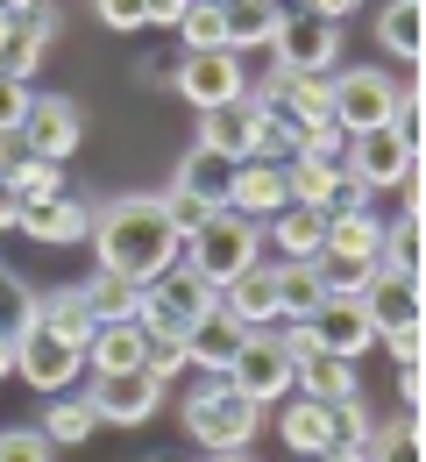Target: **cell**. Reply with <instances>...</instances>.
Wrapping results in <instances>:
<instances>
[{
	"label": "cell",
	"mask_w": 426,
	"mask_h": 462,
	"mask_svg": "<svg viewBox=\"0 0 426 462\" xmlns=\"http://www.w3.org/2000/svg\"><path fill=\"white\" fill-rule=\"evenodd\" d=\"M228 178H235V164H228V157L192 150V157L178 164V178H171V185H178L185 199H199V207H228Z\"/></svg>",
	"instance_id": "4dcf8cb0"
},
{
	"label": "cell",
	"mask_w": 426,
	"mask_h": 462,
	"mask_svg": "<svg viewBox=\"0 0 426 462\" xmlns=\"http://www.w3.org/2000/svg\"><path fill=\"white\" fill-rule=\"evenodd\" d=\"M0 7H7V14H22V7H29V0H0Z\"/></svg>",
	"instance_id": "f5cc1de1"
},
{
	"label": "cell",
	"mask_w": 426,
	"mask_h": 462,
	"mask_svg": "<svg viewBox=\"0 0 426 462\" xmlns=\"http://www.w3.org/2000/svg\"><path fill=\"white\" fill-rule=\"evenodd\" d=\"M178 93L185 107H228L249 93V71H242V51H185L178 58Z\"/></svg>",
	"instance_id": "30bf717a"
},
{
	"label": "cell",
	"mask_w": 426,
	"mask_h": 462,
	"mask_svg": "<svg viewBox=\"0 0 426 462\" xmlns=\"http://www.w3.org/2000/svg\"><path fill=\"white\" fill-rule=\"evenodd\" d=\"M369 199H376V192H369L363 178H349V171H341V185H334V199H327V214H349V207H369Z\"/></svg>",
	"instance_id": "ee69618b"
},
{
	"label": "cell",
	"mask_w": 426,
	"mask_h": 462,
	"mask_svg": "<svg viewBox=\"0 0 426 462\" xmlns=\"http://www.w3.org/2000/svg\"><path fill=\"white\" fill-rule=\"evenodd\" d=\"M0 228H22V192L0 178Z\"/></svg>",
	"instance_id": "f6af8a7d"
},
{
	"label": "cell",
	"mask_w": 426,
	"mask_h": 462,
	"mask_svg": "<svg viewBox=\"0 0 426 462\" xmlns=\"http://www.w3.org/2000/svg\"><path fill=\"white\" fill-rule=\"evenodd\" d=\"M150 462H185V456H150Z\"/></svg>",
	"instance_id": "db71d44e"
},
{
	"label": "cell",
	"mask_w": 426,
	"mask_h": 462,
	"mask_svg": "<svg viewBox=\"0 0 426 462\" xmlns=\"http://www.w3.org/2000/svg\"><path fill=\"white\" fill-rule=\"evenodd\" d=\"M320 249H341V256H384V214H376V207L327 214V242H320Z\"/></svg>",
	"instance_id": "f1b7e54d"
},
{
	"label": "cell",
	"mask_w": 426,
	"mask_h": 462,
	"mask_svg": "<svg viewBox=\"0 0 426 462\" xmlns=\"http://www.w3.org/2000/svg\"><path fill=\"white\" fill-rule=\"evenodd\" d=\"M206 462H256L249 448H221V456H206Z\"/></svg>",
	"instance_id": "681fc988"
},
{
	"label": "cell",
	"mask_w": 426,
	"mask_h": 462,
	"mask_svg": "<svg viewBox=\"0 0 426 462\" xmlns=\"http://www.w3.org/2000/svg\"><path fill=\"white\" fill-rule=\"evenodd\" d=\"M313 342L327 348V356H363V348H376V328H369L363 313V291H327L320 299V313H313Z\"/></svg>",
	"instance_id": "9a60e30c"
},
{
	"label": "cell",
	"mask_w": 426,
	"mask_h": 462,
	"mask_svg": "<svg viewBox=\"0 0 426 462\" xmlns=\"http://www.w3.org/2000/svg\"><path fill=\"white\" fill-rule=\"evenodd\" d=\"M178 36H185V51H228L221 43V0H185Z\"/></svg>",
	"instance_id": "74e56055"
},
{
	"label": "cell",
	"mask_w": 426,
	"mask_h": 462,
	"mask_svg": "<svg viewBox=\"0 0 426 462\" xmlns=\"http://www.w3.org/2000/svg\"><path fill=\"white\" fill-rule=\"evenodd\" d=\"M86 370H93V377L142 370V328H135V320H100L93 342H86Z\"/></svg>",
	"instance_id": "484cf974"
},
{
	"label": "cell",
	"mask_w": 426,
	"mask_h": 462,
	"mask_svg": "<svg viewBox=\"0 0 426 462\" xmlns=\"http://www.w3.org/2000/svg\"><path fill=\"white\" fill-rule=\"evenodd\" d=\"M86 242L100 249V271L135 278V285H150L164 263H178V249H185V235L171 228V214H164L157 192H122V199H107V207L93 214V235H86Z\"/></svg>",
	"instance_id": "6da1fadb"
},
{
	"label": "cell",
	"mask_w": 426,
	"mask_h": 462,
	"mask_svg": "<svg viewBox=\"0 0 426 462\" xmlns=\"http://www.w3.org/2000/svg\"><path fill=\"white\" fill-rule=\"evenodd\" d=\"M142 370H150L157 384H171L185 370V335H142Z\"/></svg>",
	"instance_id": "ab89813d"
},
{
	"label": "cell",
	"mask_w": 426,
	"mask_h": 462,
	"mask_svg": "<svg viewBox=\"0 0 426 462\" xmlns=\"http://www.w3.org/2000/svg\"><path fill=\"white\" fill-rule=\"evenodd\" d=\"M285 22V0H221V43L228 51H270Z\"/></svg>",
	"instance_id": "44dd1931"
},
{
	"label": "cell",
	"mask_w": 426,
	"mask_h": 462,
	"mask_svg": "<svg viewBox=\"0 0 426 462\" xmlns=\"http://www.w3.org/2000/svg\"><path fill=\"white\" fill-rule=\"evenodd\" d=\"M405 107V86L384 71V64H356V71H334L327 86V115L341 135H363V128H384V121Z\"/></svg>",
	"instance_id": "5b68a950"
},
{
	"label": "cell",
	"mask_w": 426,
	"mask_h": 462,
	"mask_svg": "<svg viewBox=\"0 0 426 462\" xmlns=\"http://www.w3.org/2000/svg\"><path fill=\"white\" fill-rule=\"evenodd\" d=\"M7 370H14V342H0V377H7Z\"/></svg>",
	"instance_id": "f907efd6"
},
{
	"label": "cell",
	"mask_w": 426,
	"mask_h": 462,
	"mask_svg": "<svg viewBox=\"0 0 426 462\" xmlns=\"http://www.w3.org/2000/svg\"><path fill=\"white\" fill-rule=\"evenodd\" d=\"M285 199H292V192H285V157H242V164H235V178H228V207H235V214L270 221Z\"/></svg>",
	"instance_id": "e0dca14e"
},
{
	"label": "cell",
	"mask_w": 426,
	"mask_h": 462,
	"mask_svg": "<svg viewBox=\"0 0 426 462\" xmlns=\"http://www.w3.org/2000/svg\"><path fill=\"white\" fill-rule=\"evenodd\" d=\"M199 150H213V157H228V164L263 157V100L242 93V100H228V107H206V115H199Z\"/></svg>",
	"instance_id": "7c38bea8"
},
{
	"label": "cell",
	"mask_w": 426,
	"mask_h": 462,
	"mask_svg": "<svg viewBox=\"0 0 426 462\" xmlns=\"http://www.w3.org/2000/svg\"><path fill=\"white\" fill-rule=\"evenodd\" d=\"M50 43H58V7H50V0H29V7L14 14L7 43H0V71L36 79V71H43V58H50Z\"/></svg>",
	"instance_id": "2e32d148"
},
{
	"label": "cell",
	"mask_w": 426,
	"mask_h": 462,
	"mask_svg": "<svg viewBox=\"0 0 426 462\" xmlns=\"http://www.w3.org/2000/svg\"><path fill=\"white\" fill-rule=\"evenodd\" d=\"M22 157H29V150H22V135H0V178L14 171V164H22Z\"/></svg>",
	"instance_id": "7dc6e473"
},
{
	"label": "cell",
	"mask_w": 426,
	"mask_h": 462,
	"mask_svg": "<svg viewBox=\"0 0 426 462\" xmlns=\"http://www.w3.org/2000/svg\"><path fill=\"white\" fill-rule=\"evenodd\" d=\"M36 328H50L58 342H78V348H86L100 320H93L86 291H78V285H64V291H43V299H36Z\"/></svg>",
	"instance_id": "4316f807"
},
{
	"label": "cell",
	"mask_w": 426,
	"mask_h": 462,
	"mask_svg": "<svg viewBox=\"0 0 426 462\" xmlns=\"http://www.w3.org/2000/svg\"><path fill=\"white\" fill-rule=\"evenodd\" d=\"M14 370L50 399V392H71V384L86 377V348H78V342H58L50 328H29V335L14 342Z\"/></svg>",
	"instance_id": "8fae6325"
},
{
	"label": "cell",
	"mask_w": 426,
	"mask_h": 462,
	"mask_svg": "<svg viewBox=\"0 0 426 462\" xmlns=\"http://www.w3.org/2000/svg\"><path fill=\"white\" fill-rule=\"evenodd\" d=\"M213 306H221V291L178 256V263H164V271L142 285V299H135V328H142V335H185V328H199Z\"/></svg>",
	"instance_id": "3957f363"
},
{
	"label": "cell",
	"mask_w": 426,
	"mask_h": 462,
	"mask_svg": "<svg viewBox=\"0 0 426 462\" xmlns=\"http://www.w3.org/2000/svg\"><path fill=\"white\" fill-rule=\"evenodd\" d=\"M221 313H235L242 328H277V263H249L242 278L221 285Z\"/></svg>",
	"instance_id": "d6986e66"
},
{
	"label": "cell",
	"mask_w": 426,
	"mask_h": 462,
	"mask_svg": "<svg viewBox=\"0 0 426 462\" xmlns=\"http://www.w3.org/2000/svg\"><path fill=\"white\" fill-rule=\"evenodd\" d=\"M36 434H43L50 448H78V441H93V434H100V405H93V392H50Z\"/></svg>",
	"instance_id": "7402d4cb"
},
{
	"label": "cell",
	"mask_w": 426,
	"mask_h": 462,
	"mask_svg": "<svg viewBox=\"0 0 426 462\" xmlns=\"http://www.w3.org/2000/svg\"><path fill=\"white\" fill-rule=\"evenodd\" d=\"M334 58H341V22L285 7L277 36H270V64H285V71H341Z\"/></svg>",
	"instance_id": "9c48e42d"
},
{
	"label": "cell",
	"mask_w": 426,
	"mask_h": 462,
	"mask_svg": "<svg viewBox=\"0 0 426 462\" xmlns=\"http://www.w3.org/2000/svg\"><path fill=\"white\" fill-rule=\"evenodd\" d=\"M263 235H270L277 263H313L320 242H327V214H320V207H299V199H285V207L263 221Z\"/></svg>",
	"instance_id": "ffe728a7"
},
{
	"label": "cell",
	"mask_w": 426,
	"mask_h": 462,
	"mask_svg": "<svg viewBox=\"0 0 426 462\" xmlns=\"http://www.w3.org/2000/svg\"><path fill=\"white\" fill-rule=\"evenodd\" d=\"M7 29H14V14H7V7H0V43H7Z\"/></svg>",
	"instance_id": "816d5d0a"
},
{
	"label": "cell",
	"mask_w": 426,
	"mask_h": 462,
	"mask_svg": "<svg viewBox=\"0 0 426 462\" xmlns=\"http://www.w3.org/2000/svg\"><path fill=\"white\" fill-rule=\"evenodd\" d=\"M22 235H29V242H50V249H64V242H86V235H93V207H86L78 192L29 199V207H22Z\"/></svg>",
	"instance_id": "ac0fdd59"
},
{
	"label": "cell",
	"mask_w": 426,
	"mask_h": 462,
	"mask_svg": "<svg viewBox=\"0 0 426 462\" xmlns=\"http://www.w3.org/2000/svg\"><path fill=\"white\" fill-rule=\"evenodd\" d=\"M29 328H36V291H29L22 271L0 263V342H22Z\"/></svg>",
	"instance_id": "836d02e7"
},
{
	"label": "cell",
	"mask_w": 426,
	"mask_h": 462,
	"mask_svg": "<svg viewBox=\"0 0 426 462\" xmlns=\"http://www.w3.org/2000/svg\"><path fill=\"white\" fill-rule=\"evenodd\" d=\"M0 462H58V456H50V441L36 427H7L0 434Z\"/></svg>",
	"instance_id": "b9f144b4"
},
{
	"label": "cell",
	"mask_w": 426,
	"mask_h": 462,
	"mask_svg": "<svg viewBox=\"0 0 426 462\" xmlns=\"http://www.w3.org/2000/svg\"><path fill=\"white\" fill-rule=\"evenodd\" d=\"M185 263L206 278V285L221 291L228 278H242L249 263L263 256V221H249V214H235V207H213L199 228L185 235V249H178Z\"/></svg>",
	"instance_id": "7a4b0ae2"
},
{
	"label": "cell",
	"mask_w": 426,
	"mask_h": 462,
	"mask_svg": "<svg viewBox=\"0 0 426 462\" xmlns=\"http://www.w3.org/2000/svg\"><path fill=\"white\" fill-rule=\"evenodd\" d=\"M313 271H320V285L327 291H363L376 278V256H341V249H320L313 256Z\"/></svg>",
	"instance_id": "d590c367"
},
{
	"label": "cell",
	"mask_w": 426,
	"mask_h": 462,
	"mask_svg": "<svg viewBox=\"0 0 426 462\" xmlns=\"http://www.w3.org/2000/svg\"><path fill=\"white\" fill-rule=\"evenodd\" d=\"M242 335H249L242 320L213 306V313H206L199 328H185V363H199L206 377H221V370H228V356H235V342H242Z\"/></svg>",
	"instance_id": "d4e9b609"
},
{
	"label": "cell",
	"mask_w": 426,
	"mask_h": 462,
	"mask_svg": "<svg viewBox=\"0 0 426 462\" xmlns=\"http://www.w3.org/2000/svg\"><path fill=\"white\" fill-rule=\"evenodd\" d=\"M78 143H86V115H78V100H64V93L29 100V115H22V150H29V157L64 164Z\"/></svg>",
	"instance_id": "4fadbf2b"
},
{
	"label": "cell",
	"mask_w": 426,
	"mask_h": 462,
	"mask_svg": "<svg viewBox=\"0 0 426 462\" xmlns=\"http://www.w3.org/2000/svg\"><path fill=\"white\" fill-rule=\"evenodd\" d=\"M86 392L100 405V427H142V420H157V399L171 384H157L150 370H114V377H93Z\"/></svg>",
	"instance_id": "5bb4252c"
},
{
	"label": "cell",
	"mask_w": 426,
	"mask_h": 462,
	"mask_svg": "<svg viewBox=\"0 0 426 462\" xmlns=\"http://www.w3.org/2000/svg\"><path fill=\"white\" fill-rule=\"evenodd\" d=\"M93 14L107 29H150V0H93Z\"/></svg>",
	"instance_id": "7bdbcfd3"
},
{
	"label": "cell",
	"mask_w": 426,
	"mask_h": 462,
	"mask_svg": "<svg viewBox=\"0 0 426 462\" xmlns=\"http://www.w3.org/2000/svg\"><path fill=\"white\" fill-rule=\"evenodd\" d=\"M7 185H14V192H22V207H29V199H58V192H64V171L50 164V157H22V164L7 171Z\"/></svg>",
	"instance_id": "f35d334b"
},
{
	"label": "cell",
	"mask_w": 426,
	"mask_h": 462,
	"mask_svg": "<svg viewBox=\"0 0 426 462\" xmlns=\"http://www.w3.org/2000/svg\"><path fill=\"white\" fill-rule=\"evenodd\" d=\"M78 291H86L93 320H135V299H142V285H135V278H114V271H93Z\"/></svg>",
	"instance_id": "d6a6232c"
},
{
	"label": "cell",
	"mask_w": 426,
	"mask_h": 462,
	"mask_svg": "<svg viewBox=\"0 0 426 462\" xmlns=\"http://www.w3.org/2000/svg\"><path fill=\"white\" fill-rule=\"evenodd\" d=\"M356 0H299V14H327V22H341Z\"/></svg>",
	"instance_id": "bcb514c9"
},
{
	"label": "cell",
	"mask_w": 426,
	"mask_h": 462,
	"mask_svg": "<svg viewBox=\"0 0 426 462\" xmlns=\"http://www.w3.org/2000/svg\"><path fill=\"white\" fill-rule=\"evenodd\" d=\"M277 441H285L292 456H327V441H334L327 399H305V392H292V399H285V412H277Z\"/></svg>",
	"instance_id": "603a6c76"
},
{
	"label": "cell",
	"mask_w": 426,
	"mask_h": 462,
	"mask_svg": "<svg viewBox=\"0 0 426 462\" xmlns=\"http://www.w3.org/2000/svg\"><path fill=\"white\" fill-rule=\"evenodd\" d=\"M384 271H405V278H420V214H405V221H384V256H376Z\"/></svg>",
	"instance_id": "8d00e7d4"
},
{
	"label": "cell",
	"mask_w": 426,
	"mask_h": 462,
	"mask_svg": "<svg viewBox=\"0 0 426 462\" xmlns=\"http://www.w3.org/2000/svg\"><path fill=\"white\" fill-rule=\"evenodd\" d=\"M292 392H305V399H356L363 384H356V363L349 356H327V348H313V356H299L292 363Z\"/></svg>",
	"instance_id": "cb8c5ba5"
},
{
	"label": "cell",
	"mask_w": 426,
	"mask_h": 462,
	"mask_svg": "<svg viewBox=\"0 0 426 462\" xmlns=\"http://www.w3.org/2000/svg\"><path fill=\"white\" fill-rule=\"evenodd\" d=\"M242 399L270 405V399H292V348L277 342V328H249L235 356H228V370H221Z\"/></svg>",
	"instance_id": "52a82bcc"
},
{
	"label": "cell",
	"mask_w": 426,
	"mask_h": 462,
	"mask_svg": "<svg viewBox=\"0 0 426 462\" xmlns=\"http://www.w3.org/2000/svg\"><path fill=\"white\" fill-rule=\"evenodd\" d=\"M341 171L363 178L369 192H391V185H405L420 171V150L398 135V121H384V128H363V135L341 143Z\"/></svg>",
	"instance_id": "ba28073f"
},
{
	"label": "cell",
	"mask_w": 426,
	"mask_h": 462,
	"mask_svg": "<svg viewBox=\"0 0 426 462\" xmlns=\"http://www.w3.org/2000/svg\"><path fill=\"white\" fill-rule=\"evenodd\" d=\"M334 185H341V157H285V192L299 199V207H320L327 214V199H334Z\"/></svg>",
	"instance_id": "f546056e"
},
{
	"label": "cell",
	"mask_w": 426,
	"mask_h": 462,
	"mask_svg": "<svg viewBox=\"0 0 426 462\" xmlns=\"http://www.w3.org/2000/svg\"><path fill=\"white\" fill-rule=\"evenodd\" d=\"M256 427H263V405L242 399L228 377H206L199 392H185V434H192L206 456H221V448H249Z\"/></svg>",
	"instance_id": "277c9868"
},
{
	"label": "cell",
	"mask_w": 426,
	"mask_h": 462,
	"mask_svg": "<svg viewBox=\"0 0 426 462\" xmlns=\"http://www.w3.org/2000/svg\"><path fill=\"white\" fill-rule=\"evenodd\" d=\"M178 14H185V0H150V22H164V29H178Z\"/></svg>",
	"instance_id": "c3c4849f"
},
{
	"label": "cell",
	"mask_w": 426,
	"mask_h": 462,
	"mask_svg": "<svg viewBox=\"0 0 426 462\" xmlns=\"http://www.w3.org/2000/svg\"><path fill=\"white\" fill-rule=\"evenodd\" d=\"M369 462H420V420H391V427H369Z\"/></svg>",
	"instance_id": "e575fe53"
},
{
	"label": "cell",
	"mask_w": 426,
	"mask_h": 462,
	"mask_svg": "<svg viewBox=\"0 0 426 462\" xmlns=\"http://www.w3.org/2000/svg\"><path fill=\"white\" fill-rule=\"evenodd\" d=\"M305 462H327V456H305Z\"/></svg>",
	"instance_id": "11a10c76"
},
{
	"label": "cell",
	"mask_w": 426,
	"mask_h": 462,
	"mask_svg": "<svg viewBox=\"0 0 426 462\" xmlns=\"http://www.w3.org/2000/svg\"><path fill=\"white\" fill-rule=\"evenodd\" d=\"M29 79H14V71H0V135H22V115H29Z\"/></svg>",
	"instance_id": "60d3db41"
},
{
	"label": "cell",
	"mask_w": 426,
	"mask_h": 462,
	"mask_svg": "<svg viewBox=\"0 0 426 462\" xmlns=\"http://www.w3.org/2000/svg\"><path fill=\"white\" fill-rule=\"evenodd\" d=\"M320 299H327V285L313 263H277V320H313Z\"/></svg>",
	"instance_id": "1f68e13d"
},
{
	"label": "cell",
	"mask_w": 426,
	"mask_h": 462,
	"mask_svg": "<svg viewBox=\"0 0 426 462\" xmlns=\"http://www.w3.org/2000/svg\"><path fill=\"white\" fill-rule=\"evenodd\" d=\"M363 313H369V328H376V342L391 348L398 363L420 356V313H426V306H420V278L376 263V278L363 285Z\"/></svg>",
	"instance_id": "8992f818"
},
{
	"label": "cell",
	"mask_w": 426,
	"mask_h": 462,
	"mask_svg": "<svg viewBox=\"0 0 426 462\" xmlns=\"http://www.w3.org/2000/svg\"><path fill=\"white\" fill-rule=\"evenodd\" d=\"M376 51L384 58H420L426 51V14H420V0H384V14H376Z\"/></svg>",
	"instance_id": "83f0119b"
}]
</instances>
